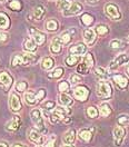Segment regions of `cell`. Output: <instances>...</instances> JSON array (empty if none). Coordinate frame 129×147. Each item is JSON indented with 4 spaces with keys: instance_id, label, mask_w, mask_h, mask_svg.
<instances>
[{
    "instance_id": "obj_7",
    "label": "cell",
    "mask_w": 129,
    "mask_h": 147,
    "mask_svg": "<svg viewBox=\"0 0 129 147\" xmlns=\"http://www.w3.org/2000/svg\"><path fill=\"white\" fill-rule=\"evenodd\" d=\"M74 95L76 99H78L80 101H85L87 100V98L89 96V90H88V88L86 86H78V87L75 88Z\"/></svg>"
},
{
    "instance_id": "obj_21",
    "label": "cell",
    "mask_w": 129,
    "mask_h": 147,
    "mask_svg": "<svg viewBox=\"0 0 129 147\" xmlns=\"http://www.w3.org/2000/svg\"><path fill=\"white\" fill-rule=\"evenodd\" d=\"M29 138L36 144H41L42 143V137H41V134H40L39 130H30L29 131Z\"/></svg>"
},
{
    "instance_id": "obj_22",
    "label": "cell",
    "mask_w": 129,
    "mask_h": 147,
    "mask_svg": "<svg viewBox=\"0 0 129 147\" xmlns=\"http://www.w3.org/2000/svg\"><path fill=\"white\" fill-rule=\"evenodd\" d=\"M54 64H55V61L51 57H45L41 61V68L44 70H50L54 67Z\"/></svg>"
},
{
    "instance_id": "obj_54",
    "label": "cell",
    "mask_w": 129,
    "mask_h": 147,
    "mask_svg": "<svg viewBox=\"0 0 129 147\" xmlns=\"http://www.w3.org/2000/svg\"><path fill=\"white\" fill-rule=\"evenodd\" d=\"M49 1H54V0H49Z\"/></svg>"
},
{
    "instance_id": "obj_44",
    "label": "cell",
    "mask_w": 129,
    "mask_h": 147,
    "mask_svg": "<svg viewBox=\"0 0 129 147\" xmlns=\"http://www.w3.org/2000/svg\"><path fill=\"white\" fill-rule=\"evenodd\" d=\"M45 96H46V90L45 89H39L37 95H36V99H37V101H40L41 99L45 98Z\"/></svg>"
},
{
    "instance_id": "obj_36",
    "label": "cell",
    "mask_w": 129,
    "mask_h": 147,
    "mask_svg": "<svg viewBox=\"0 0 129 147\" xmlns=\"http://www.w3.org/2000/svg\"><path fill=\"white\" fill-rule=\"evenodd\" d=\"M28 84L26 82H18V83L15 85V88H16V92H22L27 89Z\"/></svg>"
},
{
    "instance_id": "obj_37",
    "label": "cell",
    "mask_w": 129,
    "mask_h": 147,
    "mask_svg": "<svg viewBox=\"0 0 129 147\" xmlns=\"http://www.w3.org/2000/svg\"><path fill=\"white\" fill-rule=\"evenodd\" d=\"M83 63L87 65L89 68H91L92 66H93V57H92V54L88 53L87 55L85 56V58H83Z\"/></svg>"
},
{
    "instance_id": "obj_13",
    "label": "cell",
    "mask_w": 129,
    "mask_h": 147,
    "mask_svg": "<svg viewBox=\"0 0 129 147\" xmlns=\"http://www.w3.org/2000/svg\"><path fill=\"white\" fill-rule=\"evenodd\" d=\"M62 45H64V44H62L60 37H56V38L52 39V41H51V44H50V51H51L54 55L60 54Z\"/></svg>"
},
{
    "instance_id": "obj_16",
    "label": "cell",
    "mask_w": 129,
    "mask_h": 147,
    "mask_svg": "<svg viewBox=\"0 0 129 147\" xmlns=\"http://www.w3.org/2000/svg\"><path fill=\"white\" fill-rule=\"evenodd\" d=\"M86 50H87V47H86V45H83V44H77V45L71 46L70 48H69L70 54L77 55V56L83 55V54L86 53Z\"/></svg>"
},
{
    "instance_id": "obj_34",
    "label": "cell",
    "mask_w": 129,
    "mask_h": 147,
    "mask_svg": "<svg viewBox=\"0 0 129 147\" xmlns=\"http://www.w3.org/2000/svg\"><path fill=\"white\" fill-rule=\"evenodd\" d=\"M69 6H70L69 0H57V7L61 10V11L67 10Z\"/></svg>"
},
{
    "instance_id": "obj_6",
    "label": "cell",
    "mask_w": 129,
    "mask_h": 147,
    "mask_svg": "<svg viewBox=\"0 0 129 147\" xmlns=\"http://www.w3.org/2000/svg\"><path fill=\"white\" fill-rule=\"evenodd\" d=\"M45 13H46L45 7L42 5H38L32 9V12L29 16H27V18H29V20H41L44 18Z\"/></svg>"
},
{
    "instance_id": "obj_43",
    "label": "cell",
    "mask_w": 129,
    "mask_h": 147,
    "mask_svg": "<svg viewBox=\"0 0 129 147\" xmlns=\"http://www.w3.org/2000/svg\"><path fill=\"white\" fill-rule=\"evenodd\" d=\"M109 46L111 48H120V47H122V42L118 40V39H114V40H111L110 44H109Z\"/></svg>"
},
{
    "instance_id": "obj_9",
    "label": "cell",
    "mask_w": 129,
    "mask_h": 147,
    "mask_svg": "<svg viewBox=\"0 0 129 147\" xmlns=\"http://www.w3.org/2000/svg\"><path fill=\"white\" fill-rule=\"evenodd\" d=\"M9 106L12 111H19L21 109V101H20V97L16 92H11L9 96Z\"/></svg>"
},
{
    "instance_id": "obj_2",
    "label": "cell",
    "mask_w": 129,
    "mask_h": 147,
    "mask_svg": "<svg viewBox=\"0 0 129 147\" xmlns=\"http://www.w3.org/2000/svg\"><path fill=\"white\" fill-rule=\"evenodd\" d=\"M30 117H31V120L35 125V127L37 128V130H39L40 133L45 134L47 133V128L45 127V124H44V118H42V111L38 108H35V109L31 110L30 113Z\"/></svg>"
},
{
    "instance_id": "obj_46",
    "label": "cell",
    "mask_w": 129,
    "mask_h": 147,
    "mask_svg": "<svg viewBox=\"0 0 129 147\" xmlns=\"http://www.w3.org/2000/svg\"><path fill=\"white\" fill-rule=\"evenodd\" d=\"M56 139V136H51V138L47 142L46 147H54V140Z\"/></svg>"
},
{
    "instance_id": "obj_48",
    "label": "cell",
    "mask_w": 129,
    "mask_h": 147,
    "mask_svg": "<svg viewBox=\"0 0 129 147\" xmlns=\"http://www.w3.org/2000/svg\"><path fill=\"white\" fill-rule=\"evenodd\" d=\"M86 2L89 5H96L98 2V0H86Z\"/></svg>"
},
{
    "instance_id": "obj_53",
    "label": "cell",
    "mask_w": 129,
    "mask_h": 147,
    "mask_svg": "<svg viewBox=\"0 0 129 147\" xmlns=\"http://www.w3.org/2000/svg\"><path fill=\"white\" fill-rule=\"evenodd\" d=\"M127 71H128V74H129V67L127 68Z\"/></svg>"
},
{
    "instance_id": "obj_45",
    "label": "cell",
    "mask_w": 129,
    "mask_h": 147,
    "mask_svg": "<svg viewBox=\"0 0 129 147\" xmlns=\"http://www.w3.org/2000/svg\"><path fill=\"white\" fill-rule=\"evenodd\" d=\"M118 121L119 124H129V116H120Z\"/></svg>"
},
{
    "instance_id": "obj_8",
    "label": "cell",
    "mask_w": 129,
    "mask_h": 147,
    "mask_svg": "<svg viewBox=\"0 0 129 147\" xmlns=\"http://www.w3.org/2000/svg\"><path fill=\"white\" fill-rule=\"evenodd\" d=\"M29 34H30L31 38L37 42V45H42L45 42V40H46V35L42 34L41 31L37 30L36 28H29Z\"/></svg>"
},
{
    "instance_id": "obj_12",
    "label": "cell",
    "mask_w": 129,
    "mask_h": 147,
    "mask_svg": "<svg viewBox=\"0 0 129 147\" xmlns=\"http://www.w3.org/2000/svg\"><path fill=\"white\" fill-rule=\"evenodd\" d=\"M125 138V129L122 128L121 126H117L114 129V140L116 146H120L122 140Z\"/></svg>"
},
{
    "instance_id": "obj_30",
    "label": "cell",
    "mask_w": 129,
    "mask_h": 147,
    "mask_svg": "<svg viewBox=\"0 0 129 147\" xmlns=\"http://www.w3.org/2000/svg\"><path fill=\"white\" fill-rule=\"evenodd\" d=\"M79 59H80V56L73 55V54H71V55H69L67 58H66L64 61H66V64L68 65V66L71 67V66H75V65L77 64V63L79 61Z\"/></svg>"
},
{
    "instance_id": "obj_56",
    "label": "cell",
    "mask_w": 129,
    "mask_h": 147,
    "mask_svg": "<svg viewBox=\"0 0 129 147\" xmlns=\"http://www.w3.org/2000/svg\"><path fill=\"white\" fill-rule=\"evenodd\" d=\"M128 39H129V38H128Z\"/></svg>"
},
{
    "instance_id": "obj_23",
    "label": "cell",
    "mask_w": 129,
    "mask_h": 147,
    "mask_svg": "<svg viewBox=\"0 0 129 147\" xmlns=\"http://www.w3.org/2000/svg\"><path fill=\"white\" fill-rule=\"evenodd\" d=\"M99 113H100V115H101L102 117H107V116H109V115L111 114L110 105L107 104V102L101 104V105L99 106Z\"/></svg>"
},
{
    "instance_id": "obj_18",
    "label": "cell",
    "mask_w": 129,
    "mask_h": 147,
    "mask_svg": "<svg viewBox=\"0 0 129 147\" xmlns=\"http://www.w3.org/2000/svg\"><path fill=\"white\" fill-rule=\"evenodd\" d=\"M114 82L116 83L117 86H119L120 88H126L128 85V79L122 76V75H114Z\"/></svg>"
},
{
    "instance_id": "obj_38",
    "label": "cell",
    "mask_w": 129,
    "mask_h": 147,
    "mask_svg": "<svg viewBox=\"0 0 129 147\" xmlns=\"http://www.w3.org/2000/svg\"><path fill=\"white\" fill-rule=\"evenodd\" d=\"M87 115H88L90 118H96V117L98 116V110H97L96 107L90 106V107L87 108Z\"/></svg>"
},
{
    "instance_id": "obj_10",
    "label": "cell",
    "mask_w": 129,
    "mask_h": 147,
    "mask_svg": "<svg viewBox=\"0 0 129 147\" xmlns=\"http://www.w3.org/2000/svg\"><path fill=\"white\" fill-rule=\"evenodd\" d=\"M129 60V56L127 54H120L118 57L115 58V60L111 61L110 66H109V69H117L119 66L126 64Z\"/></svg>"
},
{
    "instance_id": "obj_55",
    "label": "cell",
    "mask_w": 129,
    "mask_h": 147,
    "mask_svg": "<svg viewBox=\"0 0 129 147\" xmlns=\"http://www.w3.org/2000/svg\"><path fill=\"white\" fill-rule=\"evenodd\" d=\"M37 147H40V146H37Z\"/></svg>"
},
{
    "instance_id": "obj_33",
    "label": "cell",
    "mask_w": 129,
    "mask_h": 147,
    "mask_svg": "<svg viewBox=\"0 0 129 147\" xmlns=\"http://www.w3.org/2000/svg\"><path fill=\"white\" fill-rule=\"evenodd\" d=\"M8 7L13 11H20L22 8V5H21L20 0H11L8 3Z\"/></svg>"
},
{
    "instance_id": "obj_4",
    "label": "cell",
    "mask_w": 129,
    "mask_h": 147,
    "mask_svg": "<svg viewBox=\"0 0 129 147\" xmlns=\"http://www.w3.org/2000/svg\"><path fill=\"white\" fill-rule=\"evenodd\" d=\"M105 13L112 20H119L121 18L119 8L115 3H107L105 6Z\"/></svg>"
},
{
    "instance_id": "obj_19",
    "label": "cell",
    "mask_w": 129,
    "mask_h": 147,
    "mask_svg": "<svg viewBox=\"0 0 129 147\" xmlns=\"http://www.w3.org/2000/svg\"><path fill=\"white\" fill-rule=\"evenodd\" d=\"M59 102H60L61 105H64V107H69V106H71V105H73L74 100H73V98H71L68 94L62 92V94L59 96Z\"/></svg>"
},
{
    "instance_id": "obj_29",
    "label": "cell",
    "mask_w": 129,
    "mask_h": 147,
    "mask_svg": "<svg viewBox=\"0 0 129 147\" xmlns=\"http://www.w3.org/2000/svg\"><path fill=\"white\" fill-rule=\"evenodd\" d=\"M91 136L92 133L91 130H89V129H81V130H79V137L81 138L83 140H85V142H89L91 139Z\"/></svg>"
},
{
    "instance_id": "obj_52",
    "label": "cell",
    "mask_w": 129,
    "mask_h": 147,
    "mask_svg": "<svg viewBox=\"0 0 129 147\" xmlns=\"http://www.w3.org/2000/svg\"><path fill=\"white\" fill-rule=\"evenodd\" d=\"M6 1H7V0H0V2H1V3H3V2H6Z\"/></svg>"
},
{
    "instance_id": "obj_15",
    "label": "cell",
    "mask_w": 129,
    "mask_h": 147,
    "mask_svg": "<svg viewBox=\"0 0 129 147\" xmlns=\"http://www.w3.org/2000/svg\"><path fill=\"white\" fill-rule=\"evenodd\" d=\"M21 125V120L19 118L18 116H15L12 119H10L7 124H6V129L8 131H15L20 127Z\"/></svg>"
},
{
    "instance_id": "obj_31",
    "label": "cell",
    "mask_w": 129,
    "mask_h": 147,
    "mask_svg": "<svg viewBox=\"0 0 129 147\" xmlns=\"http://www.w3.org/2000/svg\"><path fill=\"white\" fill-rule=\"evenodd\" d=\"M95 74H96L100 79H102V80L108 78V73H107V70H106L103 67H96Z\"/></svg>"
},
{
    "instance_id": "obj_39",
    "label": "cell",
    "mask_w": 129,
    "mask_h": 147,
    "mask_svg": "<svg viewBox=\"0 0 129 147\" xmlns=\"http://www.w3.org/2000/svg\"><path fill=\"white\" fill-rule=\"evenodd\" d=\"M88 71H89V67L85 64L83 61L77 68V73L81 74V75H86V74H88Z\"/></svg>"
},
{
    "instance_id": "obj_32",
    "label": "cell",
    "mask_w": 129,
    "mask_h": 147,
    "mask_svg": "<svg viewBox=\"0 0 129 147\" xmlns=\"http://www.w3.org/2000/svg\"><path fill=\"white\" fill-rule=\"evenodd\" d=\"M25 100L28 105H34L37 99H36V94L32 92H28L25 94Z\"/></svg>"
},
{
    "instance_id": "obj_41",
    "label": "cell",
    "mask_w": 129,
    "mask_h": 147,
    "mask_svg": "<svg viewBox=\"0 0 129 147\" xmlns=\"http://www.w3.org/2000/svg\"><path fill=\"white\" fill-rule=\"evenodd\" d=\"M80 82H83V78L79 76V75H77V74H75V75H71L70 76V83L76 85V84H79Z\"/></svg>"
},
{
    "instance_id": "obj_1",
    "label": "cell",
    "mask_w": 129,
    "mask_h": 147,
    "mask_svg": "<svg viewBox=\"0 0 129 147\" xmlns=\"http://www.w3.org/2000/svg\"><path fill=\"white\" fill-rule=\"evenodd\" d=\"M38 60V56L31 53H26V54H17L12 57L11 60V65L12 66H18V65H31L36 63Z\"/></svg>"
},
{
    "instance_id": "obj_20",
    "label": "cell",
    "mask_w": 129,
    "mask_h": 147,
    "mask_svg": "<svg viewBox=\"0 0 129 147\" xmlns=\"http://www.w3.org/2000/svg\"><path fill=\"white\" fill-rule=\"evenodd\" d=\"M75 138H76L75 130L74 129H70L62 136V142H64V144H73L75 142Z\"/></svg>"
},
{
    "instance_id": "obj_24",
    "label": "cell",
    "mask_w": 129,
    "mask_h": 147,
    "mask_svg": "<svg viewBox=\"0 0 129 147\" xmlns=\"http://www.w3.org/2000/svg\"><path fill=\"white\" fill-rule=\"evenodd\" d=\"M9 26H10L9 17L6 13L0 12V28L1 29H8Z\"/></svg>"
},
{
    "instance_id": "obj_5",
    "label": "cell",
    "mask_w": 129,
    "mask_h": 147,
    "mask_svg": "<svg viewBox=\"0 0 129 147\" xmlns=\"http://www.w3.org/2000/svg\"><path fill=\"white\" fill-rule=\"evenodd\" d=\"M83 6L80 2L74 1V2L70 3V6L68 7V9L62 11V13H64V16H66V17L76 16V15H79V13L83 11Z\"/></svg>"
},
{
    "instance_id": "obj_40",
    "label": "cell",
    "mask_w": 129,
    "mask_h": 147,
    "mask_svg": "<svg viewBox=\"0 0 129 147\" xmlns=\"http://www.w3.org/2000/svg\"><path fill=\"white\" fill-rule=\"evenodd\" d=\"M58 89L61 92H66L69 90V84L67 82H60L59 85H58Z\"/></svg>"
},
{
    "instance_id": "obj_49",
    "label": "cell",
    "mask_w": 129,
    "mask_h": 147,
    "mask_svg": "<svg viewBox=\"0 0 129 147\" xmlns=\"http://www.w3.org/2000/svg\"><path fill=\"white\" fill-rule=\"evenodd\" d=\"M0 147H8V144L6 142H0Z\"/></svg>"
},
{
    "instance_id": "obj_14",
    "label": "cell",
    "mask_w": 129,
    "mask_h": 147,
    "mask_svg": "<svg viewBox=\"0 0 129 147\" xmlns=\"http://www.w3.org/2000/svg\"><path fill=\"white\" fill-rule=\"evenodd\" d=\"M83 40L87 45L91 46L92 44L96 41V32L90 29V28H87L85 31H83Z\"/></svg>"
},
{
    "instance_id": "obj_50",
    "label": "cell",
    "mask_w": 129,
    "mask_h": 147,
    "mask_svg": "<svg viewBox=\"0 0 129 147\" xmlns=\"http://www.w3.org/2000/svg\"><path fill=\"white\" fill-rule=\"evenodd\" d=\"M12 147H25V146H24L22 144H19V143H17V144H15Z\"/></svg>"
},
{
    "instance_id": "obj_3",
    "label": "cell",
    "mask_w": 129,
    "mask_h": 147,
    "mask_svg": "<svg viewBox=\"0 0 129 147\" xmlns=\"http://www.w3.org/2000/svg\"><path fill=\"white\" fill-rule=\"evenodd\" d=\"M96 92L99 97L101 98H109L112 92V88L111 85L106 80H100L97 84V88H96Z\"/></svg>"
},
{
    "instance_id": "obj_42",
    "label": "cell",
    "mask_w": 129,
    "mask_h": 147,
    "mask_svg": "<svg viewBox=\"0 0 129 147\" xmlns=\"http://www.w3.org/2000/svg\"><path fill=\"white\" fill-rule=\"evenodd\" d=\"M55 106H56L55 101H52V100H47L46 102L42 104V107H44L46 110L52 109V108H55Z\"/></svg>"
},
{
    "instance_id": "obj_51",
    "label": "cell",
    "mask_w": 129,
    "mask_h": 147,
    "mask_svg": "<svg viewBox=\"0 0 129 147\" xmlns=\"http://www.w3.org/2000/svg\"><path fill=\"white\" fill-rule=\"evenodd\" d=\"M61 147H74V145H71V144H64Z\"/></svg>"
},
{
    "instance_id": "obj_27",
    "label": "cell",
    "mask_w": 129,
    "mask_h": 147,
    "mask_svg": "<svg viewBox=\"0 0 129 147\" xmlns=\"http://www.w3.org/2000/svg\"><path fill=\"white\" fill-rule=\"evenodd\" d=\"M62 75H64V68L58 67V68H55L52 71L48 73V77L52 79H57V78H60Z\"/></svg>"
},
{
    "instance_id": "obj_26",
    "label": "cell",
    "mask_w": 129,
    "mask_h": 147,
    "mask_svg": "<svg viewBox=\"0 0 129 147\" xmlns=\"http://www.w3.org/2000/svg\"><path fill=\"white\" fill-rule=\"evenodd\" d=\"M45 26H46L47 30H49V31H56L58 29V27H59V24H58V21L56 19H49V20H47Z\"/></svg>"
},
{
    "instance_id": "obj_28",
    "label": "cell",
    "mask_w": 129,
    "mask_h": 147,
    "mask_svg": "<svg viewBox=\"0 0 129 147\" xmlns=\"http://www.w3.org/2000/svg\"><path fill=\"white\" fill-rule=\"evenodd\" d=\"M93 17H92L91 15H89V13H83V16L80 17V21H81V24L85 25V26H90L92 25V22H93Z\"/></svg>"
},
{
    "instance_id": "obj_11",
    "label": "cell",
    "mask_w": 129,
    "mask_h": 147,
    "mask_svg": "<svg viewBox=\"0 0 129 147\" xmlns=\"http://www.w3.org/2000/svg\"><path fill=\"white\" fill-rule=\"evenodd\" d=\"M0 85L3 87L5 90H8L10 86L12 85V77L7 71H1L0 73Z\"/></svg>"
},
{
    "instance_id": "obj_25",
    "label": "cell",
    "mask_w": 129,
    "mask_h": 147,
    "mask_svg": "<svg viewBox=\"0 0 129 147\" xmlns=\"http://www.w3.org/2000/svg\"><path fill=\"white\" fill-rule=\"evenodd\" d=\"M71 32L75 34V30L73 29H70V30H67V31H64L61 35H60V39H61V41H62V44H69L70 42V40H71Z\"/></svg>"
},
{
    "instance_id": "obj_17",
    "label": "cell",
    "mask_w": 129,
    "mask_h": 147,
    "mask_svg": "<svg viewBox=\"0 0 129 147\" xmlns=\"http://www.w3.org/2000/svg\"><path fill=\"white\" fill-rule=\"evenodd\" d=\"M24 48H25V50H27L28 53H34V51H36V49H37V42H36L32 38H27V39L25 40Z\"/></svg>"
},
{
    "instance_id": "obj_35",
    "label": "cell",
    "mask_w": 129,
    "mask_h": 147,
    "mask_svg": "<svg viewBox=\"0 0 129 147\" xmlns=\"http://www.w3.org/2000/svg\"><path fill=\"white\" fill-rule=\"evenodd\" d=\"M96 32H97L99 36H103V35H106V34L109 32V28L107 27L106 25H98V26L96 27Z\"/></svg>"
},
{
    "instance_id": "obj_47",
    "label": "cell",
    "mask_w": 129,
    "mask_h": 147,
    "mask_svg": "<svg viewBox=\"0 0 129 147\" xmlns=\"http://www.w3.org/2000/svg\"><path fill=\"white\" fill-rule=\"evenodd\" d=\"M7 39H8V35L0 31V41H6Z\"/></svg>"
}]
</instances>
